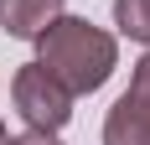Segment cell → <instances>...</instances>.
<instances>
[{
	"instance_id": "cell-2",
	"label": "cell",
	"mask_w": 150,
	"mask_h": 145,
	"mask_svg": "<svg viewBox=\"0 0 150 145\" xmlns=\"http://www.w3.org/2000/svg\"><path fill=\"white\" fill-rule=\"evenodd\" d=\"M11 104H16V114H21L26 130L62 135L67 119H73V93H67L42 62H21V68L11 72Z\"/></svg>"
},
{
	"instance_id": "cell-4",
	"label": "cell",
	"mask_w": 150,
	"mask_h": 145,
	"mask_svg": "<svg viewBox=\"0 0 150 145\" xmlns=\"http://www.w3.org/2000/svg\"><path fill=\"white\" fill-rule=\"evenodd\" d=\"M104 145H150V114L119 93L114 109L104 114Z\"/></svg>"
},
{
	"instance_id": "cell-5",
	"label": "cell",
	"mask_w": 150,
	"mask_h": 145,
	"mask_svg": "<svg viewBox=\"0 0 150 145\" xmlns=\"http://www.w3.org/2000/svg\"><path fill=\"white\" fill-rule=\"evenodd\" d=\"M114 31L150 47V0H114Z\"/></svg>"
},
{
	"instance_id": "cell-6",
	"label": "cell",
	"mask_w": 150,
	"mask_h": 145,
	"mask_svg": "<svg viewBox=\"0 0 150 145\" xmlns=\"http://www.w3.org/2000/svg\"><path fill=\"white\" fill-rule=\"evenodd\" d=\"M124 99L135 104V109H145V114H150V47L140 52L135 72H129V88H124Z\"/></svg>"
},
{
	"instance_id": "cell-8",
	"label": "cell",
	"mask_w": 150,
	"mask_h": 145,
	"mask_svg": "<svg viewBox=\"0 0 150 145\" xmlns=\"http://www.w3.org/2000/svg\"><path fill=\"white\" fill-rule=\"evenodd\" d=\"M5 140H11V130H5V119H0V145H5Z\"/></svg>"
},
{
	"instance_id": "cell-3",
	"label": "cell",
	"mask_w": 150,
	"mask_h": 145,
	"mask_svg": "<svg viewBox=\"0 0 150 145\" xmlns=\"http://www.w3.org/2000/svg\"><path fill=\"white\" fill-rule=\"evenodd\" d=\"M62 11H67V0H0V26L16 42H36Z\"/></svg>"
},
{
	"instance_id": "cell-1",
	"label": "cell",
	"mask_w": 150,
	"mask_h": 145,
	"mask_svg": "<svg viewBox=\"0 0 150 145\" xmlns=\"http://www.w3.org/2000/svg\"><path fill=\"white\" fill-rule=\"evenodd\" d=\"M36 62L57 78L73 99H88L114 78L119 68V36L104 26H93L88 16H67L62 11L52 26L36 36Z\"/></svg>"
},
{
	"instance_id": "cell-7",
	"label": "cell",
	"mask_w": 150,
	"mask_h": 145,
	"mask_svg": "<svg viewBox=\"0 0 150 145\" xmlns=\"http://www.w3.org/2000/svg\"><path fill=\"white\" fill-rule=\"evenodd\" d=\"M5 145H62V140H57L52 130H21V135H11Z\"/></svg>"
}]
</instances>
